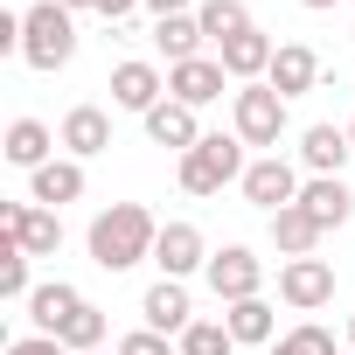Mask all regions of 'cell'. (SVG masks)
I'll return each instance as SVG.
<instances>
[{"instance_id":"1","label":"cell","mask_w":355,"mask_h":355,"mask_svg":"<svg viewBox=\"0 0 355 355\" xmlns=\"http://www.w3.org/2000/svg\"><path fill=\"white\" fill-rule=\"evenodd\" d=\"M91 265L98 272H132L139 258H153V244H160V223L139 209V202H112V209H98L91 216Z\"/></svg>"},{"instance_id":"2","label":"cell","mask_w":355,"mask_h":355,"mask_svg":"<svg viewBox=\"0 0 355 355\" xmlns=\"http://www.w3.org/2000/svg\"><path fill=\"white\" fill-rule=\"evenodd\" d=\"M70 56H77V21H70V8L35 0V8L21 15V63H28V70H63Z\"/></svg>"},{"instance_id":"3","label":"cell","mask_w":355,"mask_h":355,"mask_svg":"<svg viewBox=\"0 0 355 355\" xmlns=\"http://www.w3.org/2000/svg\"><path fill=\"white\" fill-rule=\"evenodd\" d=\"M244 139L237 132H202L196 153H182V189L189 196H223V182H244Z\"/></svg>"},{"instance_id":"4","label":"cell","mask_w":355,"mask_h":355,"mask_svg":"<svg viewBox=\"0 0 355 355\" xmlns=\"http://www.w3.org/2000/svg\"><path fill=\"white\" fill-rule=\"evenodd\" d=\"M209 293L223 300V306H237V300H258L265 293V258L251 251V244H223V251H209Z\"/></svg>"},{"instance_id":"5","label":"cell","mask_w":355,"mask_h":355,"mask_svg":"<svg viewBox=\"0 0 355 355\" xmlns=\"http://www.w3.org/2000/svg\"><path fill=\"white\" fill-rule=\"evenodd\" d=\"M230 119H237V139H244V146H279V132H286V98H279L272 84H244V91L230 98Z\"/></svg>"},{"instance_id":"6","label":"cell","mask_w":355,"mask_h":355,"mask_svg":"<svg viewBox=\"0 0 355 355\" xmlns=\"http://www.w3.org/2000/svg\"><path fill=\"white\" fill-rule=\"evenodd\" d=\"M237 189H244V202H258L265 216H279V209H293V202H300V189H306V182H300V167H293V160L265 153V160H251V167H244V182H237Z\"/></svg>"},{"instance_id":"7","label":"cell","mask_w":355,"mask_h":355,"mask_svg":"<svg viewBox=\"0 0 355 355\" xmlns=\"http://www.w3.org/2000/svg\"><path fill=\"white\" fill-rule=\"evenodd\" d=\"M0 230H8L28 258H56L63 251V209H42V202H8L0 209Z\"/></svg>"},{"instance_id":"8","label":"cell","mask_w":355,"mask_h":355,"mask_svg":"<svg viewBox=\"0 0 355 355\" xmlns=\"http://www.w3.org/2000/svg\"><path fill=\"white\" fill-rule=\"evenodd\" d=\"M279 300H286L293 313H320V306L334 300V265H327V258H286V265H279Z\"/></svg>"},{"instance_id":"9","label":"cell","mask_w":355,"mask_h":355,"mask_svg":"<svg viewBox=\"0 0 355 355\" xmlns=\"http://www.w3.org/2000/svg\"><path fill=\"white\" fill-rule=\"evenodd\" d=\"M153 265H160V279H189V272H209V244H202V230H196V223H160Z\"/></svg>"},{"instance_id":"10","label":"cell","mask_w":355,"mask_h":355,"mask_svg":"<svg viewBox=\"0 0 355 355\" xmlns=\"http://www.w3.org/2000/svg\"><path fill=\"white\" fill-rule=\"evenodd\" d=\"M223 77H230V70H223L216 56L174 63V70H167V98H174V105H189V112H202V105H216V98H223Z\"/></svg>"},{"instance_id":"11","label":"cell","mask_w":355,"mask_h":355,"mask_svg":"<svg viewBox=\"0 0 355 355\" xmlns=\"http://www.w3.org/2000/svg\"><path fill=\"white\" fill-rule=\"evenodd\" d=\"M160 91H167V77H160L146 56H125V63L112 70V105H119V112H139V119H146V112L160 105Z\"/></svg>"},{"instance_id":"12","label":"cell","mask_w":355,"mask_h":355,"mask_svg":"<svg viewBox=\"0 0 355 355\" xmlns=\"http://www.w3.org/2000/svg\"><path fill=\"white\" fill-rule=\"evenodd\" d=\"M139 313H146V327H153V334H174V341H182V334L196 327V306H189V286H182V279H160V286H146Z\"/></svg>"},{"instance_id":"13","label":"cell","mask_w":355,"mask_h":355,"mask_svg":"<svg viewBox=\"0 0 355 355\" xmlns=\"http://www.w3.org/2000/svg\"><path fill=\"white\" fill-rule=\"evenodd\" d=\"M272 56H279V42H272L265 28H244V35H230V42L216 49V63H223L237 84H258V77L272 70Z\"/></svg>"},{"instance_id":"14","label":"cell","mask_w":355,"mask_h":355,"mask_svg":"<svg viewBox=\"0 0 355 355\" xmlns=\"http://www.w3.org/2000/svg\"><path fill=\"white\" fill-rule=\"evenodd\" d=\"M265 84H272L279 98H306V91L320 84V56H313L306 42H279V56H272Z\"/></svg>"},{"instance_id":"15","label":"cell","mask_w":355,"mask_h":355,"mask_svg":"<svg viewBox=\"0 0 355 355\" xmlns=\"http://www.w3.org/2000/svg\"><path fill=\"white\" fill-rule=\"evenodd\" d=\"M146 139H153V146H167V153H196V146H202V125H196V112H189V105L160 98V105L146 112Z\"/></svg>"},{"instance_id":"16","label":"cell","mask_w":355,"mask_h":355,"mask_svg":"<svg viewBox=\"0 0 355 355\" xmlns=\"http://www.w3.org/2000/svg\"><path fill=\"white\" fill-rule=\"evenodd\" d=\"M300 209H306L320 230H341V223L355 216V196H348V182H341V174H313V182L300 189Z\"/></svg>"},{"instance_id":"17","label":"cell","mask_w":355,"mask_h":355,"mask_svg":"<svg viewBox=\"0 0 355 355\" xmlns=\"http://www.w3.org/2000/svg\"><path fill=\"white\" fill-rule=\"evenodd\" d=\"M56 139H63L70 160H91V153L112 146V119H105L98 105H77V112H63V132H56Z\"/></svg>"},{"instance_id":"18","label":"cell","mask_w":355,"mask_h":355,"mask_svg":"<svg viewBox=\"0 0 355 355\" xmlns=\"http://www.w3.org/2000/svg\"><path fill=\"white\" fill-rule=\"evenodd\" d=\"M77 196H84V160H49L28 174V202H42V209H63Z\"/></svg>"},{"instance_id":"19","label":"cell","mask_w":355,"mask_h":355,"mask_svg":"<svg viewBox=\"0 0 355 355\" xmlns=\"http://www.w3.org/2000/svg\"><path fill=\"white\" fill-rule=\"evenodd\" d=\"M348 125H306L300 132V160H306V174H341L348 167Z\"/></svg>"},{"instance_id":"20","label":"cell","mask_w":355,"mask_h":355,"mask_svg":"<svg viewBox=\"0 0 355 355\" xmlns=\"http://www.w3.org/2000/svg\"><path fill=\"white\" fill-rule=\"evenodd\" d=\"M223 327H230L237 348H272V341H279V320H272V300H265V293H258V300H237V306L223 313Z\"/></svg>"},{"instance_id":"21","label":"cell","mask_w":355,"mask_h":355,"mask_svg":"<svg viewBox=\"0 0 355 355\" xmlns=\"http://www.w3.org/2000/svg\"><path fill=\"white\" fill-rule=\"evenodd\" d=\"M202 42H209V35H202L196 15H167V21H153V49L167 56V70H174V63H196Z\"/></svg>"},{"instance_id":"22","label":"cell","mask_w":355,"mask_h":355,"mask_svg":"<svg viewBox=\"0 0 355 355\" xmlns=\"http://www.w3.org/2000/svg\"><path fill=\"white\" fill-rule=\"evenodd\" d=\"M49 146H63V139H56L42 119H15V125H8V146H0V153H8L15 167H28V174H35V167H49Z\"/></svg>"},{"instance_id":"23","label":"cell","mask_w":355,"mask_h":355,"mask_svg":"<svg viewBox=\"0 0 355 355\" xmlns=\"http://www.w3.org/2000/svg\"><path fill=\"white\" fill-rule=\"evenodd\" d=\"M77 306H84V293H77V286H63V279H49V286H35V293H28V320H35L42 334H63V320H70Z\"/></svg>"},{"instance_id":"24","label":"cell","mask_w":355,"mask_h":355,"mask_svg":"<svg viewBox=\"0 0 355 355\" xmlns=\"http://www.w3.org/2000/svg\"><path fill=\"white\" fill-rule=\"evenodd\" d=\"M320 237H327V230H320L300 202L272 216V244H279V258H313V244H320Z\"/></svg>"},{"instance_id":"25","label":"cell","mask_w":355,"mask_h":355,"mask_svg":"<svg viewBox=\"0 0 355 355\" xmlns=\"http://www.w3.org/2000/svg\"><path fill=\"white\" fill-rule=\"evenodd\" d=\"M196 21H202V35L223 49L230 35H244V28H258L251 15H244V0H202V8H196Z\"/></svg>"},{"instance_id":"26","label":"cell","mask_w":355,"mask_h":355,"mask_svg":"<svg viewBox=\"0 0 355 355\" xmlns=\"http://www.w3.org/2000/svg\"><path fill=\"white\" fill-rule=\"evenodd\" d=\"M28 293H35V258L8 237V244H0V300H21L28 306Z\"/></svg>"},{"instance_id":"27","label":"cell","mask_w":355,"mask_h":355,"mask_svg":"<svg viewBox=\"0 0 355 355\" xmlns=\"http://www.w3.org/2000/svg\"><path fill=\"white\" fill-rule=\"evenodd\" d=\"M56 341H63V348H77V355H98V341H105V306H91V300H84V306L63 320V334H56Z\"/></svg>"},{"instance_id":"28","label":"cell","mask_w":355,"mask_h":355,"mask_svg":"<svg viewBox=\"0 0 355 355\" xmlns=\"http://www.w3.org/2000/svg\"><path fill=\"white\" fill-rule=\"evenodd\" d=\"M265 355H334V334H327V327H313V320H300V327H293V334H279Z\"/></svg>"},{"instance_id":"29","label":"cell","mask_w":355,"mask_h":355,"mask_svg":"<svg viewBox=\"0 0 355 355\" xmlns=\"http://www.w3.org/2000/svg\"><path fill=\"white\" fill-rule=\"evenodd\" d=\"M174 348H182V355H230L237 341H230V327H223V320H196Z\"/></svg>"},{"instance_id":"30","label":"cell","mask_w":355,"mask_h":355,"mask_svg":"<svg viewBox=\"0 0 355 355\" xmlns=\"http://www.w3.org/2000/svg\"><path fill=\"white\" fill-rule=\"evenodd\" d=\"M119 355H174V348H167V334L139 327V334H125V341H119Z\"/></svg>"},{"instance_id":"31","label":"cell","mask_w":355,"mask_h":355,"mask_svg":"<svg viewBox=\"0 0 355 355\" xmlns=\"http://www.w3.org/2000/svg\"><path fill=\"white\" fill-rule=\"evenodd\" d=\"M8 355H70L56 334H21V341H8Z\"/></svg>"},{"instance_id":"32","label":"cell","mask_w":355,"mask_h":355,"mask_svg":"<svg viewBox=\"0 0 355 355\" xmlns=\"http://www.w3.org/2000/svg\"><path fill=\"white\" fill-rule=\"evenodd\" d=\"M0 56H21V15H0Z\"/></svg>"},{"instance_id":"33","label":"cell","mask_w":355,"mask_h":355,"mask_svg":"<svg viewBox=\"0 0 355 355\" xmlns=\"http://www.w3.org/2000/svg\"><path fill=\"white\" fill-rule=\"evenodd\" d=\"M139 8H146L153 21H167V15H189V0H139Z\"/></svg>"},{"instance_id":"34","label":"cell","mask_w":355,"mask_h":355,"mask_svg":"<svg viewBox=\"0 0 355 355\" xmlns=\"http://www.w3.org/2000/svg\"><path fill=\"white\" fill-rule=\"evenodd\" d=\"M132 8H139V0H98V15H105V21H125Z\"/></svg>"},{"instance_id":"35","label":"cell","mask_w":355,"mask_h":355,"mask_svg":"<svg viewBox=\"0 0 355 355\" xmlns=\"http://www.w3.org/2000/svg\"><path fill=\"white\" fill-rule=\"evenodd\" d=\"M300 8H313V15H327V8H341V0H300Z\"/></svg>"},{"instance_id":"36","label":"cell","mask_w":355,"mask_h":355,"mask_svg":"<svg viewBox=\"0 0 355 355\" xmlns=\"http://www.w3.org/2000/svg\"><path fill=\"white\" fill-rule=\"evenodd\" d=\"M56 8H70V15H77V8H98V0H56Z\"/></svg>"},{"instance_id":"37","label":"cell","mask_w":355,"mask_h":355,"mask_svg":"<svg viewBox=\"0 0 355 355\" xmlns=\"http://www.w3.org/2000/svg\"><path fill=\"white\" fill-rule=\"evenodd\" d=\"M348 348H355V313H348Z\"/></svg>"},{"instance_id":"38","label":"cell","mask_w":355,"mask_h":355,"mask_svg":"<svg viewBox=\"0 0 355 355\" xmlns=\"http://www.w3.org/2000/svg\"><path fill=\"white\" fill-rule=\"evenodd\" d=\"M348 146H355V125H348Z\"/></svg>"},{"instance_id":"39","label":"cell","mask_w":355,"mask_h":355,"mask_svg":"<svg viewBox=\"0 0 355 355\" xmlns=\"http://www.w3.org/2000/svg\"><path fill=\"white\" fill-rule=\"evenodd\" d=\"M348 8H355V0H348Z\"/></svg>"}]
</instances>
